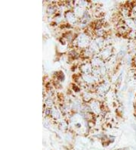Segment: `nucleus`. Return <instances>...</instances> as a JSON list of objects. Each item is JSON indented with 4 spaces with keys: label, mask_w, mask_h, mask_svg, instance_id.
Listing matches in <instances>:
<instances>
[{
    "label": "nucleus",
    "mask_w": 136,
    "mask_h": 150,
    "mask_svg": "<svg viewBox=\"0 0 136 150\" xmlns=\"http://www.w3.org/2000/svg\"><path fill=\"white\" fill-rule=\"evenodd\" d=\"M135 24H136V20H135Z\"/></svg>",
    "instance_id": "f257e3e1"
}]
</instances>
